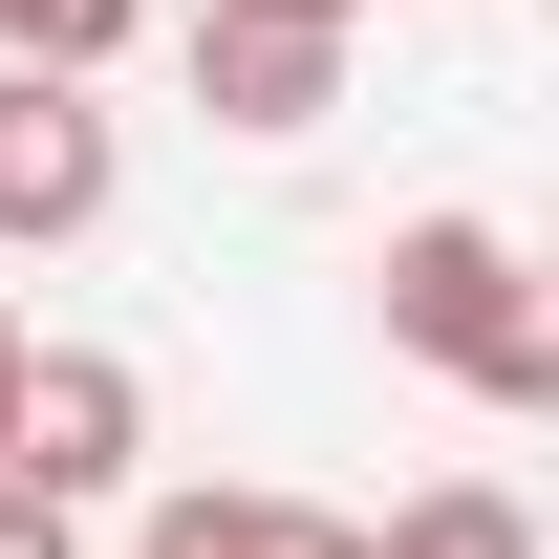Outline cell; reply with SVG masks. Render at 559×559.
<instances>
[{"mask_svg":"<svg viewBox=\"0 0 559 559\" xmlns=\"http://www.w3.org/2000/svg\"><path fill=\"white\" fill-rule=\"evenodd\" d=\"M194 108L215 130H323V108H345V22H237V0H194Z\"/></svg>","mask_w":559,"mask_h":559,"instance_id":"277c9868","label":"cell"},{"mask_svg":"<svg viewBox=\"0 0 559 559\" xmlns=\"http://www.w3.org/2000/svg\"><path fill=\"white\" fill-rule=\"evenodd\" d=\"M366 559H538V516H516L495 474H430V495H409V516H388Z\"/></svg>","mask_w":559,"mask_h":559,"instance_id":"8992f818","label":"cell"},{"mask_svg":"<svg viewBox=\"0 0 559 559\" xmlns=\"http://www.w3.org/2000/svg\"><path fill=\"white\" fill-rule=\"evenodd\" d=\"M130 559H366V516H323V495H151Z\"/></svg>","mask_w":559,"mask_h":559,"instance_id":"5b68a950","label":"cell"},{"mask_svg":"<svg viewBox=\"0 0 559 559\" xmlns=\"http://www.w3.org/2000/svg\"><path fill=\"white\" fill-rule=\"evenodd\" d=\"M130 452H151V388L108 345H22V409H0V474H44L86 516V495H130Z\"/></svg>","mask_w":559,"mask_h":559,"instance_id":"3957f363","label":"cell"},{"mask_svg":"<svg viewBox=\"0 0 559 559\" xmlns=\"http://www.w3.org/2000/svg\"><path fill=\"white\" fill-rule=\"evenodd\" d=\"M0 559H86V516H66L44 474H0Z\"/></svg>","mask_w":559,"mask_h":559,"instance_id":"ba28073f","label":"cell"},{"mask_svg":"<svg viewBox=\"0 0 559 559\" xmlns=\"http://www.w3.org/2000/svg\"><path fill=\"white\" fill-rule=\"evenodd\" d=\"M388 345L452 366V388L516 409V430L559 409V301H538V259H516L495 215H409V237H388Z\"/></svg>","mask_w":559,"mask_h":559,"instance_id":"6da1fadb","label":"cell"},{"mask_svg":"<svg viewBox=\"0 0 559 559\" xmlns=\"http://www.w3.org/2000/svg\"><path fill=\"white\" fill-rule=\"evenodd\" d=\"M237 22H366V0H237Z\"/></svg>","mask_w":559,"mask_h":559,"instance_id":"9c48e42d","label":"cell"},{"mask_svg":"<svg viewBox=\"0 0 559 559\" xmlns=\"http://www.w3.org/2000/svg\"><path fill=\"white\" fill-rule=\"evenodd\" d=\"M0 409H22V323H0Z\"/></svg>","mask_w":559,"mask_h":559,"instance_id":"30bf717a","label":"cell"},{"mask_svg":"<svg viewBox=\"0 0 559 559\" xmlns=\"http://www.w3.org/2000/svg\"><path fill=\"white\" fill-rule=\"evenodd\" d=\"M151 0H0V66H130Z\"/></svg>","mask_w":559,"mask_h":559,"instance_id":"52a82bcc","label":"cell"},{"mask_svg":"<svg viewBox=\"0 0 559 559\" xmlns=\"http://www.w3.org/2000/svg\"><path fill=\"white\" fill-rule=\"evenodd\" d=\"M108 194H130V151L86 108V66H0V259H66Z\"/></svg>","mask_w":559,"mask_h":559,"instance_id":"7a4b0ae2","label":"cell"}]
</instances>
